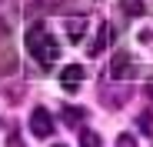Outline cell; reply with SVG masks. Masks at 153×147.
<instances>
[{
    "label": "cell",
    "instance_id": "obj_10",
    "mask_svg": "<svg viewBox=\"0 0 153 147\" xmlns=\"http://www.w3.org/2000/svg\"><path fill=\"white\" fill-rule=\"evenodd\" d=\"M126 97H130V90L123 87V90H117V94H110V97H107V104H123Z\"/></svg>",
    "mask_w": 153,
    "mask_h": 147
},
{
    "label": "cell",
    "instance_id": "obj_7",
    "mask_svg": "<svg viewBox=\"0 0 153 147\" xmlns=\"http://www.w3.org/2000/svg\"><path fill=\"white\" fill-rule=\"evenodd\" d=\"M80 147H103L97 130H80Z\"/></svg>",
    "mask_w": 153,
    "mask_h": 147
},
{
    "label": "cell",
    "instance_id": "obj_3",
    "mask_svg": "<svg viewBox=\"0 0 153 147\" xmlns=\"http://www.w3.org/2000/svg\"><path fill=\"white\" fill-rule=\"evenodd\" d=\"M80 80H83V67H80V64H70V67H63V74H60V84H63V90H76V87H80Z\"/></svg>",
    "mask_w": 153,
    "mask_h": 147
},
{
    "label": "cell",
    "instance_id": "obj_13",
    "mask_svg": "<svg viewBox=\"0 0 153 147\" xmlns=\"http://www.w3.org/2000/svg\"><path fill=\"white\" fill-rule=\"evenodd\" d=\"M7 147H23V140H20V137H17V134H13V137H10V140H7Z\"/></svg>",
    "mask_w": 153,
    "mask_h": 147
},
{
    "label": "cell",
    "instance_id": "obj_6",
    "mask_svg": "<svg viewBox=\"0 0 153 147\" xmlns=\"http://www.w3.org/2000/svg\"><path fill=\"white\" fill-rule=\"evenodd\" d=\"M107 40H110V23H100V30H97V37L90 40V57H97V54H103V47H107Z\"/></svg>",
    "mask_w": 153,
    "mask_h": 147
},
{
    "label": "cell",
    "instance_id": "obj_1",
    "mask_svg": "<svg viewBox=\"0 0 153 147\" xmlns=\"http://www.w3.org/2000/svg\"><path fill=\"white\" fill-rule=\"evenodd\" d=\"M27 50H30V54L37 57V64H43V67H50V64H53V60L60 57V47H57V40L50 37V34L40 27V23L27 30Z\"/></svg>",
    "mask_w": 153,
    "mask_h": 147
},
{
    "label": "cell",
    "instance_id": "obj_12",
    "mask_svg": "<svg viewBox=\"0 0 153 147\" xmlns=\"http://www.w3.org/2000/svg\"><path fill=\"white\" fill-rule=\"evenodd\" d=\"M117 147H137V140H133L130 134H120V137H117Z\"/></svg>",
    "mask_w": 153,
    "mask_h": 147
},
{
    "label": "cell",
    "instance_id": "obj_9",
    "mask_svg": "<svg viewBox=\"0 0 153 147\" xmlns=\"http://www.w3.org/2000/svg\"><path fill=\"white\" fill-rule=\"evenodd\" d=\"M120 7H123V14H130V17H140V14L146 10V7L140 4V0H123V4H120Z\"/></svg>",
    "mask_w": 153,
    "mask_h": 147
},
{
    "label": "cell",
    "instance_id": "obj_8",
    "mask_svg": "<svg viewBox=\"0 0 153 147\" xmlns=\"http://www.w3.org/2000/svg\"><path fill=\"white\" fill-rule=\"evenodd\" d=\"M83 117H87L83 107H63V120H67V124H80Z\"/></svg>",
    "mask_w": 153,
    "mask_h": 147
},
{
    "label": "cell",
    "instance_id": "obj_11",
    "mask_svg": "<svg viewBox=\"0 0 153 147\" xmlns=\"http://www.w3.org/2000/svg\"><path fill=\"white\" fill-rule=\"evenodd\" d=\"M140 130L143 134H153V117L150 114H140Z\"/></svg>",
    "mask_w": 153,
    "mask_h": 147
},
{
    "label": "cell",
    "instance_id": "obj_5",
    "mask_svg": "<svg viewBox=\"0 0 153 147\" xmlns=\"http://www.w3.org/2000/svg\"><path fill=\"white\" fill-rule=\"evenodd\" d=\"M130 70V54L126 50H120V54H113V64H110V77L113 80H123V74Z\"/></svg>",
    "mask_w": 153,
    "mask_h": 147
},
{
    "label": "cell",
    "instance_id": "obj_14",
    "mask_svg": "<svg viewBox=\"0 0 153 147\" xmlns=\"http://www.w3.org/2000/svg\"><path fill=\"white\" fill-rule=\"evenodd\" d=\"M143 97H146V100H153V84H146V87H143Z\"/></svg>",
    "mask_w": 153,
    "mask_h": 147
},
{
    "label": "cell",
    "instance_id": "obj_2",
    "mask_svg": "<svg viewBox=\"0 0 153 147\" xmlns=\"http://www.w3.org/2000/svg\"><path fill=\"white\" fill-rule=\"evenodd\" d=\"M30 130L43 140V137H50V134H53V117H50L43 107H37L33 114H30Z\"/></svg>",
    "mask_w": 153,
    "mask_h": 147
},
{
    "label": "cell",
    "instance_id": "obj_15",
    "mask_svg": "<svg viewBox=\"0 0 153 147\" xmlns=\"http://www.w3.org/2000/svg\"><path fill=\"white\" fill-rule=\"evenodd\" d=\"M53 147H63V144H53Z\"/></svg>",
    "mask_w": 153,
    "mask_h": 147
},
{
    "label": "cell",
    "instance_id": "obj_4",
    "mask_svg": "<svg viewBox=\"0 0 153 147\" xmlns=\"http://www.w3.org/2000/svg\"><path fill=\"white\" fill-rule=\"evenodd\" d=\"M67 40L70 44H76V40H83V34H87V17H73V20H67Z\"/></svg>",
    "mask_w": 153,
    "mask_h": 147
}]
</instances>
